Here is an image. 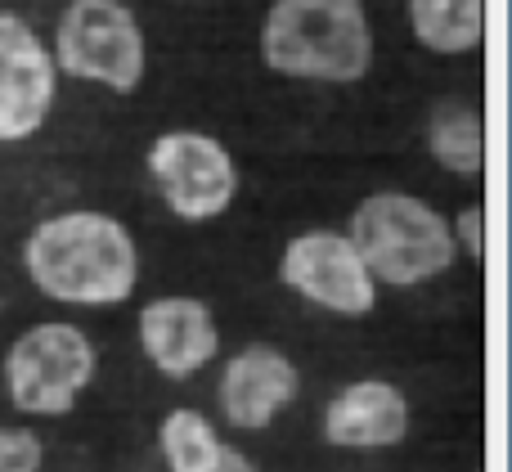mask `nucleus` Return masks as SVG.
I'll use <instances>...</instances> for the list:
<instances>
[{
	"label": "nucleus",
	"instance_id": "3",
	"mask_svg": "<svg viewBox=\"0 0 512 472\" xmlns=\"http://www.w3.org/2000/svg\"><path fill=\"white\" fill-rule=\"evenodd\" d=\"M346 239L355 243L378 288H423L450 275L459 261L450 216L405 189L364 194L346 221Z\"/></svg>",
	"mask_w": 512,
	"mask_h": 472
},
{
	"label": "nucleus",
	"instance_id": "11",
	"mask_svg": "<svg viewBox=\"0 0 512 472\" xmlns=\"http://www.w3.org/2000/svg\"><path fill=\"white\" fill-rule=\"evenodd\" d=\"M414 428V405L391 378H355L324 405V441L337 450H391Z\"/></svg>",
	"mask_w": 512,
	"mask_h": 472
},
{
	"label": "nucleus",
	"instance_id": "6",
	"mask_svg": "<svg viewBox=\"0 0 512 472\" xmlns=\"http://www.w3.org/2000/svg\"><path fill=\"white\" fill-rule=\"evenodd\" d=\"M144 171H149L153 194L162 198L176 221L207 225L225 216L239 198V162L225 149V140L194 126H176V131L153 135L149 153H144Z\"/></svg>",
	"mask_w": 512,
	"mask_h": 472
},
{
	"label": "nucleus",
	"instance_id": "9",
	"mask_svg": "<svg viewBox=\"0 0 512 472\" xmlns=\"http://www.w3.org/2000/svg\"><path fill=\"white\" fill-rule=\"evenodd\" d=\"M135 338H140V351L153 365V374L171 378V383H189L221 356L216 311L203 297L189 293H167L144 302L135 315Z\"/></svg>",
	"mask_w": 512,
	"mask_h": 472
},
{
	"label": "nucleus",
	"instance_id": "4",
	"mask_svg": "<svg viewBox=\"0 0 512 472\" xmlns=\"http://www.w3.org/2000/svg\"><path fill=\"white\" fill-rule=\"evenodd\" d=\"M99 374L90 333L72 320H41L9 342L0 360L5 396L23 419H63L77 410Z\"/></svg>",
	"mask_w": 512,
	"mask_h": 472
},
{
	"label": "nucleus",
	"instance_id": "10",
	"mask_svg": "<svg viewBox=\"0 0 512 472\" xmlns=\"http://www.w3.org/2000/svg\"><path fill=\"white\" fill-rule=\"evenodd\" d=\"M301 396V369L274 342H248L225 360L216 378V410L225 428L234 432H265L274 428L283 410Z\"/></svg>",
	"mask_w": 512,
	"mask_h": 472
},
{
	"label": "nucleus",
	"instance_id": "5",
	"mask_svg": "<svg viewBox=\"0 0 512 472\" xmlns=\"http://www.w3.org/2000/svg\"><path fill=\"white\" fill-rule=\"evenodd\" d=\"M54 68L90 86L131 95L140 90L149 50L140 18L122 0H68L54 27Z\"/></svg>",
	"mask_w": 512,
	"mask_h": 472
},
{
	"label": "nucleus",
	"instance_id": "8",
	"mask_svg": "<svg viewBox=\"0 0 512 472\" xmlns=\"http://www.w3.org/2000/svg\"><path fill=\"white\" fill-rule=\"evenodd\" d=\"M59 95V68L23 14L0 9V144H27L45 131Z\"/></svg>",
	"mask_w": 512,
	"mask_h": 472
},
{
	"label": "nucleus",
	"instance_id": "12",
	"mask_svg": "<svg viewBox=\"0 0 512 472\" xmlns=\"http://www.w3.org/2000/svg\"><path fill=\"white\" fill-rule=\"evenodd\" d=\"M427 153L436 167H445L459 180H481L486 167V126L481 113L463 99H441L427 117Z\"/></svg>",
	"mask_w": 512,
	"mask_h": 472
},
{
	"label": "nucleus",
	"instance_id": "14",
	"mask_svg": "<svg viewBox=\"0 0 512 472\" xmlns=\"http://www.w3.org/2000/svg\"><path fill=\"white\" fill-rule=\"evenodd\" d=\"M158 455L167 472H221L230 446L207 414L180 405V410L162 414L158 423Z\"/></svg>",
	"mask_w": 512,
	"mask_h": 472
},
{
	"label": "nucleus",
	"instance_id": "1",
	"mask_svg": "<svg viewBox=\"0 0 512 472\" xmlns=\"http://www.w3.org/2000/svg\"><path fill=\"white\" fill-rule=\"evenodd\" d=\"M23 270L45 302L108 311L135 297L140 243L131 225L99 207H63L27 230Z\"/></svg>",
	"mask_w": 512,
	"mask_h": 472
},
{
	"label": "nucleus",
	"instance_id": "15",
	"mask_svg": "<svg viewBox=\"0 0 512 472\" xmlns=\"http://www.w3.org/2000/svg\"><path fill=\"white\" fill-rule=\"evenodd\" d=\"M45 468V441L36 428L14 423L0 428V472H41Z\"/></svg>",
	"mask_w": 512,
	"mask_h": 472
},
{
	"label": "nucleus",
	"instance_id": "7",
	"mask_svg": "<svg viewBox=\"0 0 512 472\" xmlns=\"http://www.w3.org/2000/svg\"><path fill=\"white\" fill-rule=\"evenodd\" d=\"M279 284L337 320H364L378 306V284L346 230L292 234L279 252Z\"/></svg>",
	"mask_w": 512,
	"mask_h": 472
},
{
	"label": "nucleus",
	"instance_id": "16",
	"mask_svg": "<svg viewBox=\"0 0 512 472\" xmlns=\"http://www.w3.org/2000/svg\"><path fill=\"white\" fill-rule=\"evenodd\" d=\"M450 234H454L459 257H468V261H477L481 266V257H486V212H481L477 203L463 207V212L450 221Z\"/></svg>",
	"mask_w": 512,
	"mask_h": 472
},
{
	"label": "nucleus",
	"instance_id": "2",
	"mask_svg": "<svg viewBox=\"0 0 512 472\" xmlns=\"http://www.w3.org/2000/svg\"><path fill=\"white\" fill-rule=\"evenodd\" d=\"M261 59L292 81L351 86L373 68L364 0H274L261 23Z\"/></svg>",
	"mask_w": 512,
	"mask_h": 472
},
{
	"label": "nucleus",
	"instance_id": "13",
	"mask_svg": "<svg viewBox=\"0 0 512 472\" xmlns=\"http://www.w3.org/2000/svg\"><path fill=\"white\" fill-rule=\"evenodd\" d=\"M409 27L432 54H472L486 41V0H409Z\"/></svg>",
	"mask_w": 512,
	"mask_h": 472
},
{
	"label": "nucleus",
	"instance_id": "17",
	"mask_svg": "<svg viewBox=\"0 0 512 472\" xmlns=\"http://www.w3.org/2000/svg\"><path fill=\"white\" fill-rule=\"evenodd\" d=\"M221 472H261V468H256V464H252V459H248V455H243V450H239V446H230V455H225V464H221Z\"/></svg>",
	"mask_w": 512,
	"mask_h": 472
}]
</instances>
